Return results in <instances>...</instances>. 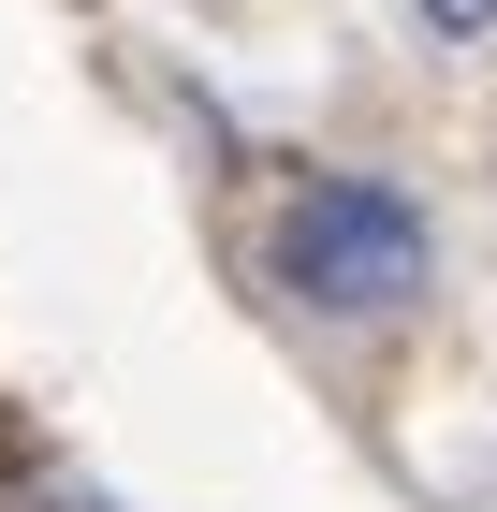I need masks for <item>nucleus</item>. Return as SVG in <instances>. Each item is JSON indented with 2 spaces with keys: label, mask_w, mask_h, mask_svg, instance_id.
I'll return each instance as SVG.
<instances>
[{
  "label": "nucleus",
  "mask_w": 497,
  "mask_h": 512,
  "mask_svg": "<svg viewBox=\"0 0 497 512\" xmlns=\"http://www.w3.org/2000/svg\"><path fill=\"white\" fill-rule=\"evenodd\" d=\"M264 264L322 322H410L439 293V235H424V205L395 176H293L264 220Z\"/></svg>",
  "instance_id": "obj_1"
},
{
  "label": "nucleus",
  "mask_w": 497,
  "mask_h": 512,
  "mask_svg": "<svg viewBox=\"0 0 497 512\" xmlns=\"http://www.w3.org/2000/svg\"><path fill=\"white\" fill-rule=\"evenodd\" d=\"M424 44H497V0H410Z\"/></svg>",
  "instance_id": "obj_2"
}]
</instances>
